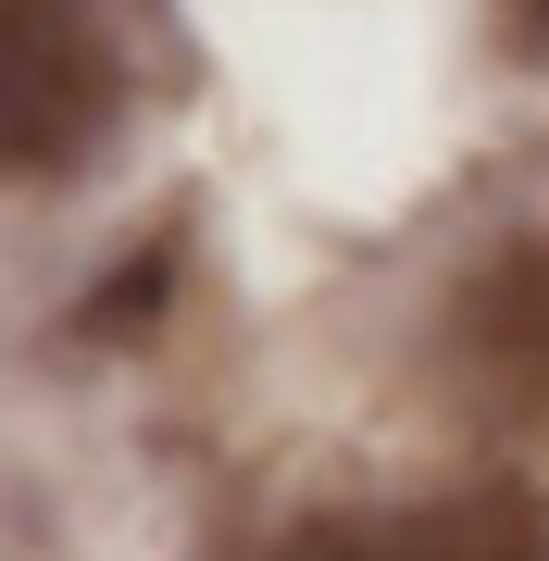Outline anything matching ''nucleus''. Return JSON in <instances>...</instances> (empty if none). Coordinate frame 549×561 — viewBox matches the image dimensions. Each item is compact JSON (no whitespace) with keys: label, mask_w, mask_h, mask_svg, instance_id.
<instances>
[{"label":"nucleus","mask_w":549,"mask_h":561,"mask_svg":"<svg viewBox=\"0 0 549 561\" xmlns=\"http://www.w3.org/2000/svg\"><path fill=\"white\" fill-rule=\"evenodd\" d=\"M125 113L113 0H0V175H76Z\"/></svg>","instance_id":"nucleus-1"},{"label":"nucleus","mask_w":549,"mask_h":561,"mask_svg":"<svg viewBox=\"0 0 549 561\" xmlns=\"http://www.w3.org/2000/svg\"><path fill=\"white\" fill-rule=\"evenodd\" d=\"M500 13H512V38H525V50H549V0H500Z\"/></svg>","instance_id":"nucleus-4"},{"label":"nucleus","mask_w":549,"mask_h":561,"mask_svg":"<svg viewBox=\"0 0 549 561\" xmlns=\"http://www.w3.org/2000/svg\"><path fill=\"white\" fill-rule=\"evenodd\" d=\"M449 387H462V412L512 437L549 474V238H512L462 275V300H449Z\"/></svg>","instance_id":"nucleus-2"},{"label":"nucleus","mask_w":549,"mask_h":561,"mask_svg":"<svg viewBox=\"0 0 549 561\" xmlns=\"http://www.w3.org/2000/svg\"><path fill=\"white\" fill-rule=\"evenodd\" d=\"M275 561H549V512L525 486H462V500H412V512H325Z\"/></svg>","instance_id":"nucleus-3"}]
</instances>
